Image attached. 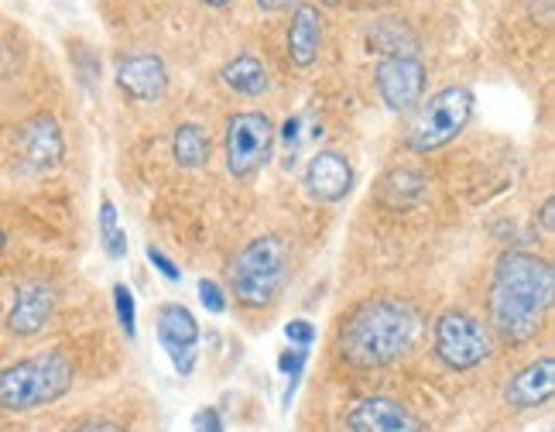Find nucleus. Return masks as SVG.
Masks as SVG:
<instances>
[{"instance_id": "1", "label": "nucleus", "mask_w": 555, "mask_h": 432, "mask_svg": "<svg viewBox=\"0 0 555 432\" xmlns=\"http://www.w3.org/2000/svg\"><path fill=\"white\" fill-rule=\"evenodd\" d=\"M555 271L545 257L528 251H507L494 265L490 282V327L507 343H525L542 330L545 309L552 306Z\"/></svg>"}, {"instance_id": "2", "label": "nucleus", "mask_w": 555, "mask_h": 432, "mask_svg": "<svg viewBox=\"0 0 555 432\" xmlns=\"http://www.w3.org/2000/svg\"><path fill=\"white\" fill-rule=\"evenodd\" d=\"M418 309L401 298H371L344 319L336 336L339 357L353 367H388L418 340Z\"/></svg>"}, {"instance_id": "3", "label": "nucleus", "mask_w": 555, "mask_h": 432, "mask_svg": "<svg viewBox=\"0 0 555 432\" xmlns=\"http://www.w3.org/2000/svg\"><path fill=\"white\" fill-rule=\"evenodd\" d=\"M76 367L66 351H41L0 367V408L14 416L38 412L73 392Z\"/></svg>"}, {"instance_id": "4", "label": "nucleus", "mask_w": 555, "mask_h": 432, "mask_svg": "<svg viewBox=\"0 0 555 432\" xmlns=\"http://www.w3.org/2000/svg\"><path fill=\"white\" fill-rule=\"evenodd\" d=\"M292 271V247L285 237L264 233L233 257L230 265V285L241 306L247 309H264L285 289Z\"/></svg>"}, {"instance_id": "5", "label": "nucleus", "mask_w": 555, "mask_h": 432, "mask_svg": "<svg viewBox=\"0 0 555 432\" xmlns=\"http://www.w3.org/2000/svg\"><path fill=\"white\" fill-rule=\"evenodd\" d=\"M474 117V97L463 86H446L429 103H422V111L415 114L409 127V144L412 151H436L442 144H450L463 135V127Z\"/></svg>"}, {"instance_id": "6", "label": "nucleus", "mask_w": 555, "mask_h": 432, "mask_svg": "<svg viewBox=\"0 0 555 432\" xmlns=\"http://www.w3.org/2000/svg\"><path fill=\"white\" fill-rule=\"evenodd\" d=\"M433 347L446 367H453V371H474V367H480L494 354V336H490V330L477 316L450 309L436 319Z\"/></svg>"}, {"instance_id": "7", "label": "nucleus", "mask_w": 555, "mask_h": 432, "mask_svg": "<svg viewBox=\"0 0 555 432\" xmlns=\"http://www.w3.org/2000/svg\"><path fill=\"white\" fill-rule=\"evenodd\" d=\"M227 168L230 176L237 179H250L261 165H268L271 158V144H274V124L268 114L258 111H244L233 114L227 120Z\"/></svg>"}, {"instance_id": "8", "label": "nucleus", "mask_w": 555, "mask_h": 432, "mask_svg": "<svg viewBox=\"0 0 555 432\" xmlns=\"http://www.w3.org/2000/svg\"><path fill=\"white\" fill-rule=\"evenodd\" d=\"M374 82H377L380 100L388 103V111L404 114V111H412L425 93V66L415 55L380 59L374 69Z\"/></svg>"}, {"instance_id": "9", "label": "nucleus", "mask_w": 555, "mask_h": 432, "mask_svg": "<svg viewBox=\"0 0 555 432\" xmlns=\"http://www.w3.org/2000/svg\"><path fill=\"white\" fill-rule=\"evenodd\" d=\"M158 343L168 354V360L176 364V371L182 378L192 374L196 367V347H199V322L192 316L182 302H165L158 309Z\"/></svg>"}, {"instance_id": "10", "label": "nucleus", "mask_w": 555, "mask_h": 432, "mask_svg": "<svg viewBox=\"0 0 555 432\" xmlns=\"http://www.w3.org/2000/svg\"><path fill=\"white\" fill-rule=\"evenodd\" d=\"M17 155L28 171H52L66 158V138L52 114H35L17 131Z\"/></svg>"}, {"instance_id": "11", "label": "nucleus", "mask_w": 555, "mask_h": 432, "mask_svg": "<svg viewBox=\"0 0 555 432\" xmlns=\"http://www.w3.org/2000/svg\"><path fill=\"white\" fill-rule=\"evenodd\" d=\"M350 432H425V422L412 412L409 405L395 398H360L347 412Z\"/></svg>"}, {"instance_id": "12", "label": "nucleus", "mask_w": 555, "mask_h": 432, "mask_svg": "<svg viewBox=\"0 0 555 432\" xmlns=\"http://www.w3.org/2000/svg\"><path fill=\"white\" fill-rule=\"evenodd\" d=\"M59 306V292L49 282H25L14 292L11 313H8V330L14 336H35L52 322Z\"/></svg>"}, {"instance_id": "13", "label": "nucleus", "mask_w": 555, "mask_h": 432, "mask_svg": "<svg viewBox=\"0 0 555 432\" xmlns=\"http://www.w3.org/2000/svg\"><path fill=\"white\" fill-rule=\"evenodd\" d=\"M117 86L127 100L134 103H155L168 90V69L162 55L141 52V55H127L117 62Z\"/></svg>"}, {"instance_id": "14", "label": "nucleus", "mask_w": 555, "mask_h": 432, "mask_svg": "<svg viewBox=\"0 0 555 432\" xmlns=\"http://www.w3.org/2000/svg\"><path fill=\"white\" fill-rule=\"evenodd\" d=\"M353 189V165L339 151H319L306 168V192L319 203H339Z\"/></svg>"}, {"instance_id": "15", "label": "nucleus", "mask_w": 555, "mask_h": 432, "mask_svg": "<svg viewBox=\"0 0 555 432\" xmlns=\"http://www.w3.org/2000/svg\"><path fill=\"white\" fill-rule=\"evenodd\" d=\"M552 392H555V357L545 354L539 360L525 364L521 371L507 381L504 402L511 408H539L552 398Z\"/></svg>"}, {"instance_id": "16", "label": "nucleus", "mask_w": 555, "mask_h": 432, "mask_svg": "<svg viewBox=\"0 0 555 432\" xmlns=\"http://www.w3.org/2000/svg\"><path fill=\"white\" fill-rule=\"evenodd\" d=\"M319 46H323V17H319L315 4H298L292 11L288 25V59L292 66L309 69L319 59Z\"/></svg>"}, {"instance_id": "17", "label": "nucleus", "mask_w": 555, "mask_h": 432, "mask_svg": "<svg viewBox=\"0 0 555 432\" xmlns=\"http://www.w3.org/2000/svg\"><path fill=\"white\" fill-rule=\"evenodd\" d=\"M367 49L377 52L380 59H395V55H415L418 38L415 31L404 25L401 17H384L367 31Z\"/></svg>"}, {"instance_id": "18", "label": "nucleus", "mask_w": 555, "mask_h": 432, "mask_svg": "<svg viewBox=\"0 0 555 432\" xmlns=\"http://www.w3.org/2000/svg\"><path fill=\"white\" fill-rule=\"evenodd\" d=\"M223 82L230 86L233 93H241V97H261L271 86L264 62L247 55V52L237 55L233 62H227V66H223Z\"/></svg>"}, {"instance_id": "19", "label": "nucleus", "mask_w": 555, "mask_h": 432, "mask_svg": "<svg viewBox=\"0 0 555 432\" xmlns=\"http://www.w3.org/2000/svg\"><path fill=\"white\" fill-rule=\"evenodd\" d=\"M212 141L199 124H179L172 135V158L182 168H203L209 162Z\"/></svg>"}, {"instance_id": "20", "label": "nucleus", "mask_w": 555, "mask_h": 432, "mask_svg": "<svg viewBox=\"0 0 555 432\" xmlns=\"http://www.w3.org/2000/svg\"><path fill=\"white\" fill-rule=\"evenodd\" d=\"M100 241H103V251L120 262L127 257V230L120 227V213L114 206V200H103L100 203Z\"/></svg>"}, {"instance_id": "21", "label": "nucleus", "mask_w": 555, "mask_h": 432, "mask_svg": "<svg viewBox=\"0 0 555 432\" xmlns=\"http://www.w3.org/2000/svg\"><path fill=\"white\" fill-rule=\"evenodd\" d=\"M114 309H117V322L120 330L127 333V340L138 336V306H134V292L127 289L124 282L114 285Z\"/></svg>"}, {"instance_id": "22", "label": "nucleus", "mask_w": 555, "mask_h": 432, "mask_svg": "<svg viewBox=\"0 0 555 432\" xmlns=\"http://www.w3.org/2000/svg\"><path fill=\"white\" fill-rule=\"evenodd\" d=\"M199 302L209 309V313H223L227 309V298H223V289L217 285V282H209V278H203L199 282Z\"/></svg>"}, {"instance_id": "23", "label": "nucleus", "mask_w": 555, "mask_h": 432, "mask_svg": "<svg viewBox=\"0 0 555 432\" xmlns=\"http://www.w3.org/2000/svg\"><path fill=\"white\" fill-rule=\"evenodd\" d=\"M285 336L295 343V347H302V351H306L309 343L315 340V327H312L309 319H292L288 327H285Z\"/></svg>"}, {"instance_id": "24", "label": "nucleus", "mask_w": 555, "mask_h": 432, "mask_svg": "<svg viewBox=\"0 0 555 432\" xmlns=\"http://www.w3.org/2000/svg\"><path fill=\"white\" fill-rule=\"evenodd\" d=\"M147 262L158 268V275L165 278V282H182V271L176 268V262H172V257H165L158 247H147Z\"/></svg>"}, {"instance_id": "25", "label": "nucleus", "mask_w": 555, "mask_h": 432, "mask_svg": "<svg viewBox=\"0 0 555 432\" xmlns=\"http://www.w3.org/2000/svg\"><path fill=\"white\" fill-rule=\"evenodd\" d=\"M302 367H306V351L302 347H292V351H285L282 357H278V371H282L285 378H298V374H302Z\"/></svg>"}, {"instance_id": "26", "label": "nucleus", "mask_w": 555, "mask_h": 432, "mask_svg": "<svg viewBox=\"0 0 555 432\" xmlns=\"http://www.w3.org/2000/svg\"><path fill=\"white\" fill-rule=\"evenodd\" d=\"M192 429L196 432H223V419L217 408H199L196 419H192Z\"/></svg>"}, {"instance_id": "27", "label": "nucleus", "mask_w": 555, "mask_h": 432, "mask_svg": "<svg viewBox=\"0 0 555 432\" xmlns=\"http://www.w3.org/2000/svg\"><path fill=\"white\" fill-rule=\"evenodd\" d=\"M69 432H124V425H117L111 419H93V422H82V425H76Z\"/></svg>"}, {"instance_id": "28", "label": "nucleus", "mask_w": 555, "mask_h": 432, "mask_svg": "<svg viewBox=\"0 0 555 432\" xmlns=\"http://www.w3.org/2000/svg\"><path fill=\"white\" fill-rule=\"evenodd\" d=\"M298 127H302V117L285 120V144H288V148H295V144H298Z\"/></svg>"}, {"instance_id": "29", "label": "nucleus", "mask_w": 555, "mask_h": 432, "mask_svg": "<svg viewBox=\"0 0 555 432\" xmlns=\"http://www.w3.org/2000/svg\"><path fill=\"white\" fill-rule=\"evenodd\" d=\"M258 4H261V11H282L292 4V0H258Z\"/></svg>"}, {"instance_id": "30", "label": "nucleus", "mask_w": 555, "mask_h": 432, "mask_svg": "<svg viewBox=\"0 0 555 432\" xmlns=\"http://www.w3.org/2000/svg\"><path fill=\"white\" fill-rule=\"evenodd\" d=\"M552 206H555V203H552V196H548V200L542 203V224H545L548 233H552Z\"/></svg>"}, {"instance_id": "31", "label": "nucleus", "mask_w": 555, "mask_h": 432, "mask_svg": "<svg viewBox=\"0 0 555 432\" xmlns=\"http://www.w3.org/2000/svg\"><path fill=\"white\" fill-rule=\"evenodd\" d=\"M199 4H209V8H230V4H237V0H199Z\"/></svg>"}, {"instance_id": "32", "label": "nucleus", "mask_w": 555, "mask_h": 432, "mask_svg": "<svg viewBox=\"0 0 555 432\" xmlns=\"http://www.w3.org/2000/svg\"><path fill=\"white\" fill-rule=\"evenodd\" d=\"M323 8H336V4H344V0H319Z\"/></svg>"}, {"instance_id": "33", "label": "nucleus", "mask_w": 555, "mask_h": 432, "mask_svg": "<svg viewBox=\"0 0 555 432\" xmlns=\"http://www.w3.org/2000/svg\"><path fill=\"white\" fill-rule=\"evenodd\" d=\"M8 247V233L4 230H0V251H4Z\"/></svg>"}]
</instances>
